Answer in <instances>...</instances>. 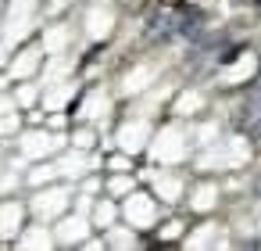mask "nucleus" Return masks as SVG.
Segmentation results:
<instances>
[]
</instances>
